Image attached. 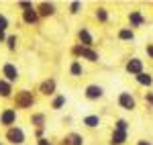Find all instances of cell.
Segmentation results:
<instances>
[{
	"label": "cell",
	"instance_id": "7",
	"mask_svg": "<svg viewBox=\"0 0 153 145\" xmlns=\"http://www.w3.org/2000/svg\"><path fill=\"white\" fill-rule=\"evenodd\" d=\"M16 119H19V112H16V109L6 106V109L0 110V127L10 129V127H14V125H16Z\"/></svg>",
	"mask_w": 153,
	"mask_h": 145
},
{
	"label": "cell",
	"instance_id": "5",
	"mask_svg": "<svg viewBox=\"0 0 153 145\" xmlns=\"http://www.w3.org/2000/svg\"><path fill=\"white\" fill-rule=\"evenodd\" d=\"M37 92L41 94V96L45 98H53L55 94H57V80L55 78H45V80H41V84L37 86Z\"/></svg>",
	"mask_w": 153,
	"mask_h": 145
},
{
	"label": "cell",
	"instance_id": "17",
	"mask_svg": "<svg viewBox=\"0 0 153 145\" xmlns=\"http://www.w3.org/2000/svg\"><path fill=\"white\" fill-rule=\"evenodd\" d=\"M65 104H68V96L65 94H55L53 98H49V109L51 110H61L65 109Z\"/></svg>",
	"mask_w": 153,
	"mask_h": 145
},
{
	"label": "cell",
	"instance_id": "9",
	"mask_svg": "<svg viewBox=\"0 0 153 145\" xmlns=\"http://www.w3.org/2000/svg\"><path fill=\"white\" fill-rule=\"evenodd\" d=\"M76 39H78V45H82V47H94V35H92V31L88 29V27H80L78 29V33H76Z\"/></svg>",
	"mask_w": 153,
	"mask_h": 145
},
{
	"label": "cell",
	"instance_id": "24",
	"mask_svg": "<svg viewBox=\"0 0 153 145\" xmlns=\"http://www.w3.org/2000/svg\"><path fill=\"white\" fill-rule=\"evenodd\" d=\"M4 45H6V49H8L10 53L19 51V47H21V37H19V35H8V37H6V41H4Z\"/></svg>",
	"mask_w": 153,
	"mask_h": 145
},
{
	"label": "cell",
	"instance_id": "31",
	"mask_svg": "<svg viewBox=\"0 0 153 145\" xmlns=\"http://www.w3.org/2000/svg\"><path fill=\"white\" fill-rule=\"evenodd\" d=\"M145 53H147L149 59H153V43H147V45H145Z\"/></svg>",
	"mask_w": 153,
	"mask_h": 145
},
{
	"label": "cell",
	"instance_id": "18",
	"mask_svg": "<svg viewBox=\"0 0 153 145\" xmlns=\"http://www.w3.org/2000/svg\"><path fill=\"white\" fill-rule=\"evenodd\" d=\"M117 39L123 41V43H133L135 41V31L129 29V27H120L117 31Z\"/></svg>",
	"mask_w": 153,
	"mask_h": 145
},
{
	"label": "cell",
	"instance_id": "23",
	"mask_svg": "<svg viewBox=\"0 0 153 145\" xmlns=\"http://www.w3.org/2000/svg\"><path fill=\"white\" fill-rule=\"evenodd\" d=\"M135 82L139 86H143V88H151L153 86V76L149 72H141L139 76H135Z\"/></svg>",
	"mask_w": 153,
	"mask_h": 145
},
{
	"label": "cell",
	"instance_id": "22",
	"mask_svg": "<svg viewBox=\"0 0 153 145\" xmlns=\"http://www.w3.org/2000/svg\"><path fill=\"white\" fill-rule=\"evenodd\" d=\"M127 139H129V133L112 129V133H110V145H125V143H127Z\"/></svg>",
	"mask_w": 153,
	"mask_h": 145
},
{
	"label": "cell",
	"instance_id": "27",
	"mask_svg": "<svg viewBox=\"0 0 153 145\" xmlns=\"http://www.w3.org/2000/svg\"><path fill=\"white\" fill-rule=\"evenodd\" d=\"M8 27H10V21H8V16L0 12V31H4V33H6V31H8Z\"/></svg>",
	"mask_w": 153,
	"mask_h": 145
},
{
	"label": "cell",
	"instance_id": "30",
	"mask_svg": "<svg viewBox=\"0 0 153 145\" xmlns=\"http://www.w3.org/2000/svg\"><path fill=\"white\" fill-rule=\"evenodd\" d=\"M33 135H35V139L39 141V139L45 137V129H33Z\"/></svg>",
	"mask_w": 153,
	"mask_h": 145
},
{
	"label": "cell",
	"instance_id": "29",
	"mask_svg": "<svg viewBox=\"0 0 153 145\" xmlns=\"http://www.w3.org/2000/svg\"><path fill=\"white\" fill-rule=\"evenodd\" d=\"M143 100H145L147 106H151V109H153V92H151V90H147V92L143 94Z\"/></svg>",
	"mask_w": 153,
	"mask_h": 145
},
{
	"label": "cell",
	"instance_id": "15",
	"mask_svg": "<svg viewBox=\"0 0 153 145\" xmlns=\"http://www.w3.org/2000/svg\"><path fill=\"white\" fill-rule=\"evenodd\" d=\"M84 141L86 139L76 131H70V133H65L61 137V145H84Z\"/></svg>",
	"mask_w": 153,
	"mask_h": 145
},
{
	"label": "cell",
	"instance_id": "6",
	"mask_svg": "<svg viewBox=\"0 0 153 145\" xmlns=\"http://www.w3.org/2000/svg\"><path fill=\"white\" fill-rule=\"evenodd\" d=\"M117 104H118L123 110L133 112V110H137V98L133 96V92H127V90H125V92H118Z\"/></svg>",
	"mask_w": 153,
	"mask_h": 145
},
{
	"label": "cell",
	"instance_id": "3",
	"mask_svg": "<svg viewBox=\"0 0 153 145\" xmlns=\"http://www.w3.org/2000/svg\"><path fill=\"white\" fill-rule=\"evenodd\" d=\"M0 78L6 80V82H10V84H16V82L21 80V70H19V65L12 63V61H4V63H2V70H0Z\"/></svg>",
	"mask_w": 153,
	"mask_h": 145
},
{
	"label": "cell",
	"instance_id": "21",
	"mask_svg": "<svg viewBox=\"0 0 153 145\" xmlns=\"http://www.w3.org/2000/svg\"><path fill=\"white\" fill-rule=\"evenodd\" d=\"M82 125L86 129H98V127L102 125V119H100L98 115H86L82 119Z\"/></svg>",
	"mask_w": 153,
	"mask_h": 145
},
{
	"label": "cell",
	"instance_id": "16",
	"mask_svg": "<svg viewBox=\"0 0 153 145\" xmlns=\"http://www.w3.org/2000/svg\"><path fill=\"white\" fill-rule=\"evenodd\" d=\"M12 96H14V84L0 78V98L2 100H12Z\"/></svg>",
	"mask_w": 153,
	"mask_h": 145
},
{
	"label": "cell",
	"instance_id": "26",
	"mask_svg": "<svg viewBox=\"0 0 153 145\" xmlns=\"http://www.w3.org/2000/svg\"><path fill=\"white\" fill-rule=\"evenodd\" d=\"M114 129L129 133V121H127V119H117V121H114Z\"/></svg>",
	"mask_w": 153,
	"mask_h": 145
},
{
	"label": "cell",
	"instance_id": "34",
	"mask_svg": "<svg viewBox=\"0 0 153 145\" xmlns=\"http://www.w3.org/2000/svg\"><path fill=\"white\" fill-rule=\"evenodd\" d=\"M6 37H8V35H6L4 31H0V43H4V41H6Z\"/></svg>",
	"mask_w": 153,
	"mask_h": 145
},
{
	"label": "cell",
	"instance_id": "12",
	"mask_svg": "<svg viewBox=\"0 0 153 145\" xmlns=\"http://www.w3.org/2000/svg\"><path fill=\"white\" fill-rule=\"evenodd\" d=\"M127 21H129V29H141V27H145V23H147V19L143 16L141 10H131L129 14H127Z\"/></svg>",
	"mask_w": 153,
	"mask_h": 145
},
{
	"label": "cell",
	"instance_id": "20",
	"mask_svg": "<svg viewBox=\"0 0 153 145\" xmlns=\"http://www.w3.org/2000/svg\"><path fill=\"white\" fill-rule=\"evenodd\" d=\"M94 21H96V23H100V25H106L108 21H110V12H108V8H106V6H96Z\"/></svg>",
	"mask_w": 153,
	"mask_h": 145
},
{
	"label": "cell",
	"instance_id": "14",
	"mask_svg": "<svg viewBox=\"0 0 153 145\" xmlns=\"http://www.w3.org/2000/svg\"><path fill=\"white\" fill-rule=\"evenodd\" d=\"M29 123H31L33 129H45L47 127V115L41 112V110H35V112L29 115Z\"/></svg>",
	"mask_w": 153,
	"mask_h": 145
},
{
	"label": "cell",
	"instance_id": "35",
	"mask_svg": "<svg viewBox=\"0 0 153 145\" xmlns=\"http://www.w3.org/2000/svg\"><path fill=\"white\" fill-rule=\"evenodd\" d=\"M0 145H4V143H2V141H0Z\"/></svg>",
	"mask_w": 153,
	"mask_h": 145
},
{
	"label": "cell",
	"instance_id": "32",
	"mask_svg": "<svg viewBox=\"0 0 153 145\" xmlns=\"http://www.w3.org/2000/svg\"><path fill=\"white\" fill-rule=\"evenodd\" d=\"M37 145H53V143L49 141L47 137H43V139H39V141H37Z\"/></svg>",
	"mask_w": 153,
	"mask_h": 145
},
{
	"label": "cell",
	"instance_id": "13",
	"mask_svg": "<svg viewBox=\"0 0 153 145\" xmlns=\"http://www.w3.org/2000/svg\"><path fill=\"white\" fill-rule=\"evenodd\" d=\"M21 21H23L27 27H37V25L41 23V16H39L37 8L33 6V8H29V10H23V12H21Z\"/></svg>",
	"mask_w": 153,
	"mask_h": 145
},
{
	"label": "cell",
	"instance_id": "25",
	"mask_svg": "<svg viewBox=\"0 0 153 145\" xmlns=\"http://www.w3.org/2000/svg\"><path fill=\"white\" fill-rule=\"evenodd\" d=\"M82 8H84V4L80 2V0H71L70 4H68V12H70V14H74V16H76V14H80V12H82Z\"/></svg>",
	"mask_w": 153,
	"mask_h": 145
},
{
	"label": "cell",
	"instance_id": "19",
	"mask_svg": "<svg viewBox=\"0 0 153 145\" xmlns=\"http://www.w3.org/2000/svg\"><path fill=\"white\" fill-rule=\"evenodd\" d=\"M68 72H70V76L71 78H82L84 76V63L80 59H71L70 61V68H68Z\"/></svg>",
	"mask_w": 153,
	"mask_h": 145
},
{
	"label": "cell",
	"instance_id": "4",
	"mask_svg": "<svg viewBox=\"0 0 153 145\" xmlns=\"http://www.w3.org/2000/svg\"><path fill=\"white\" fill-rule=\"evenodd\" d=\"M4 141H6L8 145H25V141H27V133L23 131V127L14 125V127H10V129H6Z\"/></svg>",
	"mask_w": 153,
	"mask_h": 145
},
{
	"label": "cell",
	"instance_id": "11",
	"mask_svg": "<svg viewBox=\"0 0 153 145\" xmlns=\"http://www.w3.org/2000/svg\"><path fill=\"white\" fill-rule=\"evenodd\" d=\"M125 72L131 74V76L135 78V76H139L141 72H145V63H143L141 57H131V59H127V63H125Z\"/></svg>",
	"mask_w": 153,
	"mask_h": 145
},
{
	"label": "cell",
	"instance_id": "28",
	"mask_svg": "<svg viewBox=\"0 0 153 145\" xmlns=\"http://www.w3.org/2000/svg\"><path fill=\"white\" fill-rule=\"evenodd\" d=\"M33 6H35V4H33V2H29V0H19V2H16V8H21V12L29 10V8H33Z\"/></svg>",
	"mask_w": 153,
	"mask_h": 145
},
{
	"label": "cell",
	"instance_id": "1",
	"mask_svg": "<svg viewBox=\"0 0 153 145\" xmlns=\"http://www.w3.org/2000/svg\"><path fill=\"white\" fill-rule=\"evenodd\" d=\"M37 104V94L33 90H29V88H21V90H16L14 92V96H12V109L19 110H29L33 109Z\"/></svg>",
	"mask_w": 153,
	"mask_h": 145
},
{
	"label": "cell",
	"instance_id": "2",
	"mask_svg": "<svg viewBox=\"0 0 153 145\" xmlns=\"http://www.w3.org/2000/svg\"><path fill=\"white\" fill-rule=\"evenodd\" d=\"M70 53L74 55V59H86V61H90V63H98L100 61V53L94 47H82V45L74 43L70 47Z\"/></svg>",
	"mask_w": 153,
	"mask_h": 145
},
{
	"label": "cell",
	"instance_id": "33",
	"mask_svg": "<svg viewBox=\"0 0 153 145\" xmlns=\"http://www.w3.org/2000/svg\"><path fill=\"white\" fill-rule=\"evenodd\" d=\"M137 145H153V143H151V141H147V139H139Z\"/></svg>",
	"mask_w": 153,
	"mask_h": 145
},
{
	"label": "cell",
	"instance_id": "10",
	"mask_svg": "<svg viewBox=\"0 0 153 145\" xmlns=\"http://www.w3.org/2000/svg\"><path fill=\"white\" fill-rule=\"evenodd\" d=\"M35 8H37V12H39L41 19H51V16L57 14V6H55V2H47V0H43V2L35 4Z\"/></svg>",
	"mask_w": 153,
	"mask_h": 145
},
{
	"label": "cell",
	"instance_id": "8",
	"mask_svg": "<svg viewBox=\"0 0 153 145\" xmlns=\"http://www.w3.org/2000/svg\"><path fill=\"white\" fill-rule=\"evenodd\" d=\"M84 98L90 100V102H98L104 98V88L100 84H88L84 88Z\"/></svg>",
	"mask_w": 153,
	"mask_h": 145
}]
</instances>
